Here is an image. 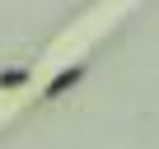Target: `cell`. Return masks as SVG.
Listing matches in <instances>:
<instances>
[{
    "label": "cell",
    "instance_id": "cell-2",
    "mask_svg": "<svg viewBox=\"0 0 159 149\" xmlns=\"http://www.w3.org/2000/svg\"><path fill=\"white\" fill-rule=\"evenodd\" d=\"M24 79H28V70H5V74H0V84H5V89H10V84H24Z\"/></svg>",
    "mask_w": 159,
    "mask_h": 149
},
{
    "label": "cell",
    "instance_id": "cell-1",
    "mask_svg": "<svg viewBox=\"0 0 159 149\" xmlns=\"http://www.w3.org/2000/svg\"><path fill=\"white\" fill-rule=\"evenodd\" d=\"M80 79H84V65H70V70H61L56 79L47 84V98H61V93H66V89H75Z\"/></svg>",
    "mask_w": 159,
    "mask_h": 149
}]
</instances>
